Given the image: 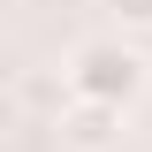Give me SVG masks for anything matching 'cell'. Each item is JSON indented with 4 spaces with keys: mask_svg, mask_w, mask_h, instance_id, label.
I'll use <instances>...</instances> for the list:
<instances>
[{
    "mask_svg": "<svg viewBox=\"0 0 152 152\" xmlns=\"http://www.w3.org/2000/svg\"><path fill=\"white\" fill-rule=\"evenodd\" d=\"M107 15L122 38H152V0H107Z\"/></svg>",
    "mask_w": 152,
    "mask_h": 152,
    "instance_id": "3957f363",
    "label": "cell"
},
{
    "mask_svg": "<svg viewBox=\"0 0 152 152\" xmlns=\"http://www.w3.org/2000/svg\"><path fill=\"white\" fill-rule=\"evenodd\" d=\"M61 84H69V99H84V107H114V114H129L137 99H145L152 69H145V53H137L122 31H107V38H84V46H69V61H61Z\"/></svg>",
    "mask_w": 152,
    "mask_h": 152,
    "instance_id": "6da1fadb",
    "label": "cell"
},
{
    "mask_svg": "<svg viewBox=\"0 0 152 152\" xmlns=\"http://www.w3.org/2000/svg\"><path fill=\"white\" fill-rule=\"evenodd\" d=\"M53 129H61L69 152H114V145H122V114H114V107H84V99H69V114H61Z\"/></svg>",
    "mask_w": 152,
    "mask_h": 152,
    "instance_id": "7a4b0ae2",
    "label": "cell"
}]
</instances>
